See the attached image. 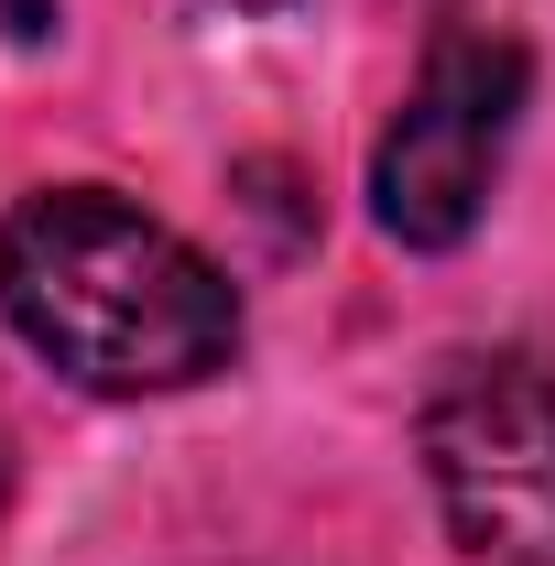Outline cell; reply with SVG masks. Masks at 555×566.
Returning <instances> with one entry per match:
<instances>
[{"instance_id":"7a4b0ae2","label":"cell","mask_w":555,"mask_h":566,"mask_svg":"<svg viewBox=\"0 0 555 566\" xmlns=\"http://www.w3.org/2000/svg\"><path fill=\"white\" fill-rule=\"evenodd\" d=\"M425 480L480 566H555V370L469 349L425 392Z\"/></svg>"},{"instance_id":"6da1fadb","label":"cell","mask_w":555,"mask_h":566,"mask_svg":"<svg viewBox=\"0 0 555 566\" xmlns=\"http://www.w3.org/2000/svg\"><path fill=\"white\" fill-rule=\"evenodd\" d=\"M0 305L87 392H186L240 349L229 273L109 186H44L11 208Z\"/></svg>"},{"instance_id":"3957f363","label":"cell","mask_w":555,"mask_h":566,"mask_svg":"<svg viewBox=\"0 0 555 566\" xmlns=\"http://www.w3.org/2000/svg\"><path fill=\"white\" fill-rule=\"evenodd\" d=\"M523 98H534V55L512 33H436L404 120L370 153V218L404 251H458L490 208V175L512 153Z\"/></svg>"},{"instance_id":"277c9868","label":"cell","mask_w":555,"mask_h":566,"mask_svg":"<svg viewBox=\"0 0 555 566\" xmlns=\"http://www.w3.org/2000/svg\"><path fill=\"white\" fill-rule=\"evenodd\" d=\"M240 11H283V0H240Z\"/></svg>"}]
</instances>
